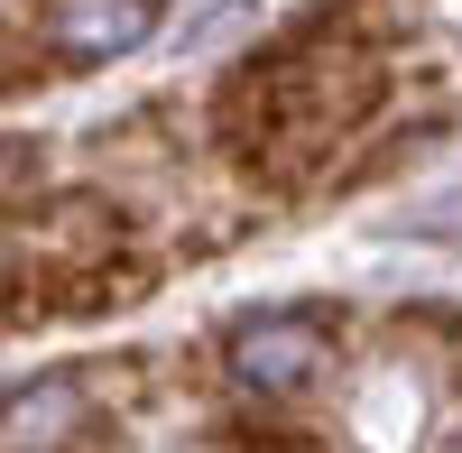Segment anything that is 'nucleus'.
Here are the masks:
<instances>
[{
	"label": "nucleus",
	"mask_w": 462,
	"mask_h": 453,
	"mask_svg": "<svg viewBox=\"0 0 462 453\" xmlns=\"http://www.w3.org/2000/svg\"><path fill=\"white\" fill-rule=\"evenodd\" d=\"M84 417V380H37V389H19L10 398V453H56L65 444V426Z\"/></svg>",
	"instance_id": "4"
},
{
	"label": "nucleus",
	"mask_w": 462,
	"mask_h": 453,
	"mask_svg": "<svg viewBox=\"0 0 462 453\" xmlns=\"http://www.w3.org/2000/svg\"><path fill=\"white\" fill-rule=\"evenodd\" d=\"M222 370H231V389H250V398H305L333 370V315H315V306L241 315L222 333Z\"/></svg>",
	"instance_id": "2"
},
{
	"label": "nucleus",
	"mask_w": 462,
	"mask_h": 453,
	"mask_svg": "<svg viewBox=\"0 0 462 453\" xmlns=\"http://www.w3.org/2000/svg\"><path fill=\"white\" fill-rule=\"evenodd\" d=\"M167 19V0H47V19H37V37H47L56 65H111L148 47Z\"/></svg>",
	"instance_id": "3"
},
{
	"label": "nucleus",
	"mask_w": 462,
	"mask_h": 453,
	"mask_svg": "<svg viewBox=\"0 0 462 453\" xmlns=\"http://www.w3.org/2000/svg\"><path fill=\"white\" fill-rule=\"evenodd\" d=\"M379 102V65L342 37H305V47L259 56L241 84L222 93V130L250 167L268 176H305L333 139H352Z\"/></svg>",
	"instance_id": "1"
}]
</instances>
